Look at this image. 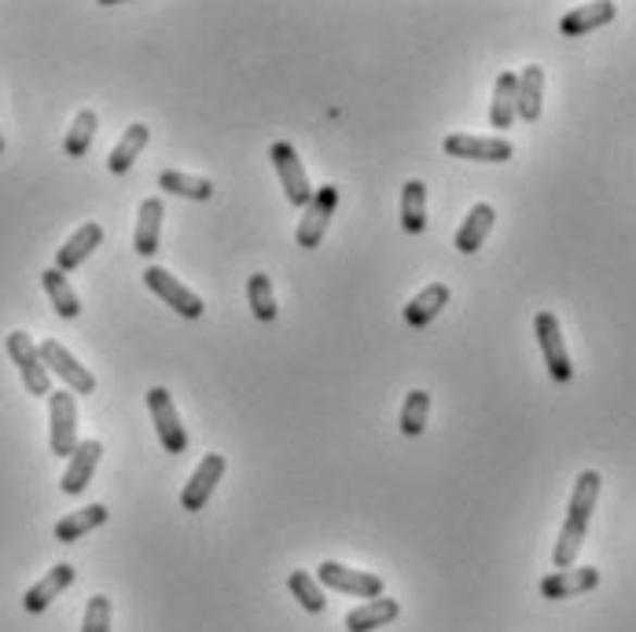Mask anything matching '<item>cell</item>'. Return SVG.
Wrapping results in <instances>:
<instances>
[{
	"instance_id": "1",
	"label": "cell",
	"mask_w": 636,
	"mask_h": 632,
	"mask_svg": "<svg viewBox=\"0 0 636 632\" xmlns=\"http://www.w3.org/2000/svg\"><path fill=\"white\" fill-rule=\"evenodd\" d=\"M596 497H600V474L582 471L577 474V482H574L571 504H566V522H563V530H559V541H556V552H552L556 570H571L574 567L577 552H582V544H585V530H589Z\"/></svg>"
},
{
	"instance_id": "2",
	"label": "cell",
	"mask_w": 636,
	"mask_h": 632,
	"mask_svg": "<svg viewBox=\"0 0 636 632\" xmlns=\"http://www.w3.org/2000/svg\"><path fill=\"white\" fill-rule=\"evenodd\" d=\"M48 445L55 456H71L78 449V405L71 391L48 394Z\"/></svg>"
},
{
	"instance_id": "3",
	"label": "cell",
	"mask_w": 636,
	"mask_h": 632,
	"mask_svg": "<svg viewBox=\"0 0 636 632\" xmlns=\"http://www.w3.org/2000/svg\"><path fill=\"white\" fill-rule=\"evenodd\" d=\"M148 412H151V423H155L162 449L173 453V456L185 453L188 449V431H185V423H180L177 405H173V394L166 391V386H151L148 391Z\"/></svg>"
},
{
	"instance_id": "4",
	"label": "cell",
	"mask_w": 636,
	"mask_h": 632,
	"mask_svg": "<svg viewBox=\"0 0 636 632\" xmlns=\"http://www.w3.org/2000/svg\"><path fill=\"white\" fill-rule=\"evenodd\" d=\"M269 159H273L276 177H279V184H284V191H287V202H291V207H298V210L310 207V202H313V188H310V177H305V166H302V159H298L295 144L276 140L273 151H269Z\"/></svg>"
},
{
	"instance_id": "5",
	"label": "cell",
	"mask_w": 636,
	"mask_h": 632,
	"mask_svg": "<svg viewBox=\"0 0 636 632\" xmlns=\"http://www.w3.org/2000/svg\"><path fill=\"white\" fill-rule=\"evenodd\" d=\"M37 354H41V364L48 368V375H60L71 394H92L96 391V375L85 364H78V357H74L63 343L45 338V343L37 346Z\"/></svg>"
},
{
	"instance_id": "6",
	"label": "cell",
	"mask_w": 636,
	"mask_h": 632,
	"mask_svg": "<svg viewBox=\"0 0 636 632\" xmlns=\"http://www.w3.org/2000/svg\"><path fill=\"white\" fill-rule=\"evenodd\" d=\"M335 207H339V188H335V184H324V188L313 191V202L305 207L302 221H298V228H295L298 247H302V250L321 247L324 232H327V225H332V218H335Z\"/></svg>"
},
{
	"instance_id": "7",
	"label": "cell",
	"mask_w": 636,
	"mask_h": 632,
	"mask_svg": "<svg viewBox=\"0 0 636 632\" xmlns=\"http://www.w3.org/2000/svg\"><path fill=\"white\" fill-rule=\"evenodd\" d=\"M449 159L467 162H508L515 154V144L508 136H471V133H449L441 140Z\"/></svg>"
},
{
	"instance_id": "8",
	"label": "cell",
	"mask_w": 636,
	"mask_h": 632,
	"mask_svg": "<svg viewBox=\"0 0 636 632\" xmlns=\"http://www.w3.org/2000/svg\"><path fill=\"white\" fill-rule=\"evenodd\" d=\"M8 357H12L15 368H18V375H23L26 394H34V397L52 394V375H48V368L41 364V354H37V346H34L30 335H26V332L8 335Z\"/></svg>"
},
{
	"instance_id": "9",
	"label": "cell",
	"mask_w": 636,
	"mask_h": 632,
	"mask_svg": "<svg viewBox=\"0 0 636 632\" xmlns=\"http://www.w3.org/2000/svg\"><path fill=\"white\" fill-rule=\"evenodd\" d=\"M316 581H321V588L350 592V596H361V599H379L383 596V578H379V573L342 567V562H335V559H327V562L316 567Z\"/></svg>"
},
{
	"instance_id": "10",
	"label": "cell",
	"mask_w": 636,
	"mask_h": 632,
	"mask_svg": "<svg viewBox=\"0 0 636 632\" xmlns=\"http://www.w3.org/2000/svg\"><path fill=\"white\" fill-rule=\"evenodd\" d=\"M534 332H537V346H541V354H545L548 375H552L556 383H571L574 364H571V354H566L563 332H559V317L548 313V309H545V313H537Z\"/></svg>"
},
{
	"instance_id": "11",
	"label": "cell",
	"mask_w": 636,
	"mask_h": 632,
	"mask_svg": "<svg viewBox=\"0 0 636 632\" xmlns=\"http://www.w3.org/2000/svg\"><path fill=\"white\" fill-rule=\"evenodd\" d=\"M144 284L155 290V295H159L162 301H166L173 313H180V317H188V320H199V317H202V309H207V306H202V298L196 295V290L185 287L177 276H173V272H166L162 265H151L148 272H144Z\"/></svg>"
},
{
	"instance_id": "12",
	"label": "cell",
	"mask_w": 636,
	"mask_h": 632,
	"mask_svg": "<svg viewBox=\"0 0 636 632\" xmlns=\"http://www.w3.org/2000/svg\"><path fill=\"white\" fill-rule=\"evenodd\" d=\"M225 456L221 453H207L196 467V474L188 479L185 493H180V508L185 511H202V504H207L210 497H214L217 482L225 479Z\"/></svg>"
},
{
	"instance_id": "13",
	"label": "cell",
	"mask_w": 636,
	"mask_h": 632,
	"mask_svg": "<svg viewBox=\"0 0 636 632\" xmlns=\"http://www.w3.org/2000/svg\"><path fill=\"white\" fill-rule=\"evenodd\" d=\"M100 456H103V445L96 442V437H89V442H78V449L71 453V460H66V471L60 479V490L66 493V497H78V493L89 490L92 471H96V463H100Z\"/></svg>"
},
{
	"instance_id": "14",
	"label": "cell",
	"mask_w": 636,
	"mask_h": 632,
	"mask_svg": "<svg viewBox=\"0 0 636 632\" xmlns=\"http://www.w3.org/2000/svg\"><path fill=\"white\" fill-rule=\"evenodd\" d=\"M600 585V570L596 567H571V570H556L541 578V596L545 599H571L582 592H593Z\"/></svg>"
},
{
	"instance_id": "15",
	"label": "cell",
	"mask_w": 636,
	"mask_h": 632,
	"mask_svg": "<svg viewBox=\"0 0 636 632\" xmlns=\"http://www.w3.org/2000/svg\"><path fill=\"white\" fill-rule=\"evenodd\" d=\"M74 578H78V570H74L71 562H55V567L48 570L34 588H26L23 607L30 610V615H41V610H48V603L60 596V592H66L74 585Z\"/></svg>"
},
{
	"instance_id": "16",
	"label": "cell",
	"mask_w": 636,
	"mask_h": 632,
	"mask_svg": "<svg viewBox=\"0 0 636 632\" xmlns=\"http://www.w3.org/2000/svg\"><path fill=\"white\" fill-rule=\"evenodd\" d=\"M614 15H619V8H614L611 0H596V4H582V8H574V12H566L563 18H559V34H563V37L593 34V30H600V26L614 23Z\"/></svg>"
},
{
	"instance_id": "17",
	"label": "cell",
	"mask_w": 636,
	"mask_h": 632,
	"mask_svg": "<svg viewBox=\"0 0 636 632\" xmlns=\"http://www.w3.org/2000/svg\"><path fill=\"white\" fill-rule=\"evenodd\" d=\"M162 218H166V207L162 199H144L140 213H137V232H133V250L140 258H151L159 250V236H162Z\"/></svg>"
},
{
	"instance_id": "18",
	"label": "cell",
	"mask_w": 636,
	"mask_h": 632,
	"mask_svg": "<svg viewBox=\"0 0 636 632\" xmlns=\"http://www.w3.org/2000/svg\"><path fill=\"white\" fill-rule=\"evenodd\" d=\"M100 243H103V228L96 225V221H89V225H82L71 239L63 243L60 250H55V269H60L63 276H66V272H74L85 258L92 255L96 247H100Z\"/></svg>"
},
{
	"instance_id": "19",
	"label": "cell",
	"mask_w": 636,
	"mask_h": 632,
	"mask_svg": "<svg viewBox=\"0 0 636 632\" xmlns=\"http://www.w3.org/2000/svg\"><path fill=\"white\" fill-rule=\"evenodd\" d=\"M541 103H545V66L529 63L519 74V100H515V119L537 122L541 119Z\"/></svg>"
},
{
	"instance_id": "20",
	"label": "cell",
	"mask_w": 636,
	"mask_h": 632,
	"mask_svg": "<svg viewBox=\"0 0 636 632\" xmlns=\"http://www.w3.org/2000/svg\"><path fill=\"white\" fill-rule=\"evenodd\" d=\"M398 615H401V603L398 599H387V596L369 599V603H361V607H353L350 615H346V632L383 629V625H390V621Z\"/></svg>"
},
{
	"instance_id": "21",
	"label": "cell",
	"mask_w": 636,
	"mask_h": 632,
	"mask_svg": "<svg viewBox=\"0 0 636 632\" xmlns=\"http://www.w3.org/2000/svg\"><path fill=\"white\" fill-rule=\"evenodd\" d=\"M494 221H497V210L489 207V202H475L471 213L464 218V225L457 228V250L460 255H475L482 243H486L489 232H494Z\"/></svg>"
},
{
	"instance_id": "22",
	"label": "cell",
	"mask_w": 636,
	"mask_h": 632,
	"mask_svg": "<svg viewBox=\"0 0 636 632\" xmlns=\"http://www.w3.org/2000/svg\"><path fill=\"white\" fill-rule=\"evenodd\" d=\"M446 306H449V287L446 284L423 287L420 295L412 298L409 306H404V324H409V327H427Z\"/></svg>"
},
{
	"instance_id": "23",
	"label": "cell",
	"mask_w": 636,
	"mask_h": 632,
	"mask_svg": "<svg viewBox=\"0 0 636 632\" xmlns=\"http://www.w3.org/2000/svg\"><path fill=\"white\" fill-rule=\"evenodd\" d=\"M401 228L409 236H420L427 228V184L423 181H404L401 188Z\"/></svg>"
},
{
	"instance_id": "24",
	"label": "cell",
	"mask_w": 636,
	"mask_h": 632,
	"mask_svg": "<svg viewBox=\"0 0 636 632\" xmlns=\"http://www.w3.org/2000/svg\"><path fill=\"white\" fill-rule=\"evenodd\" d=\"M108 508L103 504H89V508H82V511H71L66 519L55 522V541H63V544H74L78 537H85V533H92L96 526H103L108 522Z\"/></svg>"
},
{
	"instance_id": "25",
	"label": "cell",
	"mask_w": 636,
	"mask_h": 632,
	"mask_svg": "<svg viewBox=\"0 0 636 632\" xmlns=\"http://www.w3.org/2000/svg\"><path fill=\"white\" fill-rule=\"evenodd\" d=\"M515 100H519V74H500L494 85V103H489V125L508 129L515 122Z\"/></svg>"
},
{
	"instance_id": "26",
	"label": "cell",
	"mask_w": 636,
	"mask_h": 632,
	"mask_svg": "<svg viewBox=\"0 0 636 632\" xmlns=\"http://www.w3.org/2000/svg\"><path fill=\"white\" fill-rule=\"evenodd\" d=\"M148 136H151V129L144 122L129 125V129H125V136L119 140V148L108 154V170L119 173V177H122V173H129L133 162H137V154L148 148Z\"/></svg>"
},
{
	"instance_id": "27",
	"label": "cell",
	"mask_w": 636,
	"mask_h": 632,
	"mask_svg": "<svg viewBox=\"0 0 636 632\" xmlns=\"http://www.w3.org/2000/svg\"><path fill=\"white\" fill-rule=\"evenodd\" d=\"M41 284H45L48 298H52V306H55V313H60V317L74 320L82 313V301H78V295H74L71 280H66L60 269H45L41 272Z\"/></svg>"
},
{
	"instance_id": "28",
	"label": "cell",
	"mask_w": 636,
	"mask_h": 632,
	"mask_svg": "<svg viewBox=\"0 0 636 632\" xmlns=\"http://www.w3.org/2000/svg\"><path fill=\"white\" fill-rule=\"evenodd\" d=\"M159 188L170 191V196L196 199V202H207L210 196H214V184H210L207 177H188V173H177V170H162Z\"/></svg>"
},
{
	"instance_id": "29",
	"label": "cell",
	"mask_w": 636,
	"mask_h": 632,
	"mask_svg": "<svg viewBox=\"0 0 636 632\" xmlns=\"http://www.w3.org/2000/svg\"><path fill=\"white\" fill-rule=\"evenodd\" d=\"M96 129H100V119H96V111H89V107L78 111V119L71 122V129H66V140H63L66 159H82V154L92 148Z\"/></svg>"
},
{
	"instance_id": "30",
	"label": "cell",
	"mask_w": 636,
	"mask_h": 632,
	"mask_svg": "<svg viewBox=\"0 0 636 632\" xmlns=\"http://www.w3.org/2000/svg\"><path fill=\"white\" fill-rule=\"evenodd\" d=\"M247 301H250V313H254V320H262V324H269V320H276V295H273V280L265 276V272H254V276L247 280Z\"/></svg>"
},
{
	"instance_id": "31",
	"label": "cell",
	"mask_w": 636,
	"mask_h": 632,
	"mask_svg": "<svg viewBox=\"0 0 636 632\" xmlns=\"http://www.w3.org/2000/svg\"><path fill=\"white\" fill-rule=\"evenodd\" d=\"M427 416H431V394L427 391H412L409 397H404L401 405V434L404 437H416L427 431Z\"/></svg>"
},
{
	"instance_id": "32",
	"label": "cell",
	"mask_w": 636,
	"mask_h": 632,
	"mask_svg": "<svg viewBox=\"0 0 636 632\" xmlns=\"http://www.w3.org/2000/svg\"><path fill=\"white\" fill-rule=\"evenodd\" d=\"M287 588H291V596L302 603L310 615H321V610L327 607V599H324V588H321V581L313 578V573H305V570H295L291 578H287Z\"/></svg>"
},
{
	"instance_id": "33",
	"label": "cell",
	"mask_w": 636,
	"mask_h": 632,
	"mask_svg": "<svg viewBox=\"0 0 636 632\" xmlns=\"http://www.w3.org/2000/svg\"><path fill=\"white\" fill-rule=\"evenodd\" d=\"M82 632H111V599L108 596H92L85 607Z\"/></svg>"
},
{
	"instance_id": "34",
	"label": "cell",
	"mask_w": 636,
	"mask_h": 632,
	"mask_svg": "<svg viewBox=\"0 0 636 632\" xmlns=\"http://www.w3.org/2000/svg\"><path fill=\"white\" fill-rule=\"evenodd\" d=\"M0 151H4V136H0Z\"/></svg>"
}]
</instances>
